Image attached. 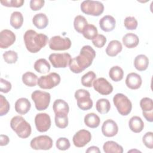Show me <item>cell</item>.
<instances>
[{"mask_svg": "<svg viewBox=\"0 0 153 153\" xmlns=\"http://www.w3.org/2000/svg\"><path fill=\"white\" fill-rule=\"evenodd\" d=\"M128 126L133 132L138 133L143 130L144 128V123L140 117L138 116H133L128 121Z\"/></svg>", "mask_w": 153, "mask_h": 153, "instance_id": "22", "label": "cell"}, {"mask_svg": "<svg viewBox=\"0 0 153 153\" xmlns=\"http://www.w3.org/2000/svg\"><path fill=\"white\" fill-rule=\"evenodd\" d=\"M56 146L58 149L65 151L70 148L71 143L68 139L66 137H59L56 141Z\"/></svg>", "mask_w": 153, "mask_h": 153, "instance_id": "41", "label": "cell"}, {"mask_svg": "<svg viewBox=\"0 0 153 153\" xmlns=\"http://www.w3.org/2000/svg\"><path fill=\"white\" fill-rule=\"evenodd\" d=\"M96 57V51L90 45L83 46L79 54L72 59L69 63L70 70L75 74H79L88 68Z\"/></svg>", "mask_w": 153, "mask_h": 153, "instance_id": "1", "label": "cell"}, {"mask_svg": "<svg viewBox=\"0 0 153 153\" xmlns=\"http://www.w3.org/2000/svg\"><path fill=\"white\" fill-rule=\"evenodd\" d=\"M103 149L105 153H123V147L117 142L109 140L106 142L103 145Z\"/></svg>", "mask_w": 153, "mask_h": 153, "instance_id": "27", "label": "cell"}, {"mask_svg": "<svg viewBox=\"0 0 153 153\" xmlns=\"http://www.w3.org/2000/svg\"><path fill=\"white\" fill-rule=\"evenodd\" d=\"M102 134L108 137L115 136L118 131V127L117 123L112 120L108 119L105 121L102 126Z\"/></svg>", "mask_w": 153, "mask_h": 153, "instance_id": "17", "label": "cell"}, {"mask_svg": "<svg viewBox=\"0 0 153 153\" xmlns=\"http://www.w3.org/2000/svg\"><path fill=\"white\" fill-rule=\"evenodd\" d=\"M80 8L82 13L93 16H99L104 11L103 4L98 1H84L81 4Z\"/></svg>", "mask_w": 153, "mask_h": 153, "instance_id": "5", "label": "cell"}, {"mask_svg": "<svg viewBox=\"0 0 153 153\" xmlns=\"http://www.w3.org/2000/svg\"><path fill=\"white\" fill-rule=\"evenodd\" d=\"M35 124L37 130L39 132H45L51 127V118L46 113H39L35 117Z\"/></svg>", "mask_w": 153, "mask_h": 153, "instance_id": "12", "label": "cell"}, {"mask_svg": "<svg viewBox=\"0 0 153 153\" xmlns=\"http://www.w3.org/2000/svg\"><path fill=\"white\" fill-rule=\"evenodd\" d=\"M11 89V84L9 81L1 78L0 79V91L4 93H7Z\"/></svg>", "mask_w": 153, "mask_h": 153, "instance_id": "46", "label": "cell"}, {"mask_svg": "<svg viewBox=\"0 0 153 153\" xmlns=\"http://www.w3.org/2000/svg\"><path fill=\"white\" fill-rule=\"evenodd\" d=\"M35 70L40 74H46L50 71V65L45 59H38L34 63Z\"/></svg>", "mask_w": 153, "mask_h": 153, "instance_id": "28", "label": "cell"}, {"mask_svg": "<svg viewBox=\"0 0 153 153\" xmlns=\"http://www.w3.org/2000/svg\"><path fill=\"white\" fill-rule=\"evenodd\" d=\"M31 107L30 101L25 97L19 99L15 103L14 108L16 111L20 115H25L27 114Z\"/></svg>", "mask_w": 153, "mask_h": 153, "instance_id": "20", "label": "cell"}, {"mask_svg": "<svg viewBox=\"0 0 153 153\" xmlns=\"http://www.w3.org/2000/svg\"><path fill=\"white\" fill-rule=\"evenodd\" d=\"M142 83L141 76L135 72H131L126 76V84L130 89L137 90L140 87Z\"/></svg>", "mask_w": 153, "mask_h": 153, "instance_id": "18", "label": "cell"}, {"mask_svg": "<svg viewBox=\"0 0 153 153\" xmlns=\"http://www.w3.org/2000/svg\"><path fill=\"white\" fill-rule=\"evenodd\" d=\"M96 78V75L93 71H88L81 77V84L86 87H91L94 81Z\"/></svg>", "mask_w": 153, "mask_h": 153, "instance_id": "37", "label": "cell"}, {"mask_svg": "<svg viewBox=\"0 0 153 153\" xmlns=\"http://www.w3.org/2000/svg\"><path fill=\"white\" fill-rule=\"evenodd\" d=\"M75 98L77 101L78 108L82 111L90 109L93 106V100L90 93L85 89H78L75 92Z\"/></svg>", "mask_w": 153, "mask_h": 153, "instance_id": "7", "label": "cell"}, {"mask_svg": "<svg viewBox=\"0 0 153 153\" xmlns=\"http://www.w3.org/2000/svg\"><path fill=\"white\" fill-rule=\"evenodd\" d=\"M48 59L55 68H65L69 65L72 59L71 56L67 53H52L50 54Z\"/></svg>", "mask_w": 153, "mask_h": 153, "instance_id": "9", "label": "cell"}, {"mask_svg": "<svg viewBox=\"0 0 153 153\" xmlns=\"http://www.w3.org/2000/svg\"><path fill=\"white\" fill-rule=\"evenodd\" d=\"M149 65V59L144 54L137 55L134 60V68L139 71H145Z\"/></svg>", "mask_w": 153, "mask_h": 153, "instance_id": "25", "label": "cell"}, {"mask_svg": "<svg viewBox=\"0 0 153 153\" xmlns=\"http://www.w3.org/2000/svg\"><path fill=\"white\" fill-rule=\"evenodd\" d=\"M16 35L10 30L4 29L0 33V47L7 48L16 41Z\"/></svg>", "mask_w": 153, "mask_h": 153, "instance_id": "16", "label": "cell"}, {"mask_svg": "<svg viewBox=\"0 0 153 153\" xmlns=\"http://www.w3.org/2000/svg\"><path fill=\"white\" fill-rule=\"evenodd\" d=\"M44 3L45 1L44 0H31L30 1L29 6L32 10L38 11L44 7Z\"/></svg>", "mask_w": 153, "mask_h": 153, "instance_id": "45", "label": "cell"}, {"mask_svg": "<svg viewBox=\"0 0 153 153\" xmlns=\"http://www.w3.org/2000/svg\"><path fill=\"white\" fill-rule=\"evenodd\" d=\"M60 76L56 72H51L47 75L41 76L38 78V85L42 89H51L60 82Z\"/></svg>", "mask_w": 153, "mask_h": 153, "instance_id": "8", "label": "cell"}, {"mask_svg": "<svg viewBox=\"0 0 153 153\" xmlns=\"http://www.w3.org/2000/svg\"><path fill=\"white\" fill-rule=\"evenodd\" d=\"M2 56L5 62L8 64L15 63L18 59L17 53L13 50H8L5 51L3 54Z\"/></svg>", "mask_w": 153, "mask_h": 153, "instance_id": "38", "label": "cell"}, {"mask_svg": "<svg viewBox=\"0 0 153 153\" xmlns=\"http://www.w3.org/2000/svg\"><path fill=\"white\" fill-rule=\"evenodd\" d=\"M140 106L142 110V114L148 122L153 121V102L149 97H143L140 101Z\"/></svg>", "mask_w": 153, "mask_h": 153, "instance_id": "15", "label": "cell"}, {"mask_svg": "<svg viewBox=\"0 0 153 153\" xmlns=\"http://www.w3.org/2000/svg\"><path fill=\"white\" fill-rule=\"evenodd\" d=\"M10 142V139L8 136L4 134H1L0 136V145L5 146L8 144Z\"/></svg>", "mask_w": 153, "mask_h": 153, "instance_id": "47", "label": "cell"}, {"mask_svg": "<svg viewBox=\"0 0 153 153\" xmlns=\"http://www.w3.org/2000/svg\"><path fill=\"white\" fill-rule=\"evenodd\" d=\"M142 142L145 146L149 149L153 148V133L152 131H148L146 133L143 137Z\"/></svg>", "mask_w": 153, "mask_h": 153, "instance_id": "43", "label": "cell"}, {"mask_svg": "<svg viewBox=\"0 0 153 153\" xmlns=\"http://www.w3.org/2000/svg\"><path fill=\"white\" fill-rule=\"evenodd\" d=\"M84 121L85 124L91 128H97L100 123L99 117L94 113H88L84 117Z\"/></svg>", "mask_w": 153, "mask_h": 153, "instance_id": "26", "label": "cell"}, {"mask_svg": "<svg viewBox=\"0 0 153 153\" xmlns=\"http://www.w3.org/2000/svg\"><path fill=\"white\" fill-rule=\"evenodd\" d=\"M54 121L56 126L60 128H65L68 125V114L65 113L55 114Z\"/></svg>", "mask_w": 153, "mask_h": 153, "instance_id": "36", "label": "cell"}, {"mask_svg": "<svg viewBox=\"0 0 153 153\" xmlns=\"http://www.w3.org/2000/svg\"><path fill=\"white\" fill-rule=\"evenodd\" d=\"M109 76L112 81L118 82L123 78L124 71L119 66H114L110 69L109 71Z\"/></svg>", "mask_w": 153, "mask_h": 153, "instance_id": "32", "label": "cell"}, {"mask_svg": "<svg viewBox=\"0 0 153 153\" xmlns=\"http://www.w3.org/2000/svg\"><path fill=\"white\" fill-rule=\"evenodd\" d=\"M94 89L102 95H109L113 91L112 84L104 78H99L95 79L93 83Z\"/></svg>", "mask_w": 153, "mask_h": 153, "instance_id": "13", "label": "cell"}, {"mask_svg": "<svg viewBox=\"0 0 153 153\" xmlns=\"http://www.w3.org/2000/svg\"><path fill=\"white\" fill-rule=\"evenodd\" d=\"M23 23V16L19 11L13 12L10 16V25L16 29H20Z\"/></svg>", "mask_w": 153, "mask_h": 153, "instance_id": "31", "label": "cell"}, {"mask_svg": "<svg viewBox=\"0 0 153 153\" xmlns=\"http://www.w3.org/2000/svg\"><path fill=\"white\" fill-rule=\"evenodd\" d=\"M97 33L98 31L97 27L94 25L88 23L85 27L82 33L84 37L89 40H92L93 39H94L98 35Z\"/></svg>", "mask_w": 153, "mask_h": 153, "instance_id": "35", "label": "cell"}, {"mask_svg": "<svg viewBox=\"0 0 153 153\" xmlns=\"http://www.w3.org/2000/svg\"><path fill=\"white\" fill-rule=\"evenodd\" d=\"M113 102L120 115L126 116L131 112L132 103L130 99L124 94H116L113 97Z\"/></svg>", "mask_w": 153, "mask_h": 153, "instance_id": "4", "label": "cell"}, {"mask_svg": "<svg viewBox=\"0 0 153 153\" xmlns=\"http://www.w3.org/2000/svg\"><path fill=\"white\" fill-rule=\"evenodd\" d=\"M30 147L35 150H49L53 146V140L47 135H41L32 139Z\"/></svg>", "mask_w": 153, "mask_h": 153, "instance_id": "10", "label": "cell"}, {"mask_svg": "<svg viewBox=\"0 0 153 153\" xmlns=\"http://www.w3.org/2000/svg\"><path fill=\"white\" fill-rule=\"evenodd\" d=\"M122 49V44L119 41L112 40L106 48V53L110 57H115L121 51Z\"/></svg>", "mask_w": 153, "mask_h": 153, "instance_id": "21", "label": "cell"}, {"mask_svg": "<svg viewBox=\"0 0 153 153\" xmlns=\"http://www.w3.org/2000/svg\"><path fill=\"white\" fill-rule=\"evenodd\" d=\"M31 98L35 103L36 109L38 111H43L48 107L51 96L48 92L36 90L32 92Z\"/></svg>", "mask_w": 153, "mask_h": 153, "instance_id": "6", "label": "cell"}, {"mask_svg": "<svg viewBox=\"0 0 153 153\" xmlns=\"http://www.w3.org/2000/svg\"><path fill=\"white\" fill-rule=\"evenodd\" d=\"M115 19L114 17L110 15H106L99 20L100 29L106 32L113 30L115 27Z\"/></svg>", "mask_w": 153, "mask_h": 153, "instance_id": "19", "label": "cell"}, {"mask_svg": "<svg viewBox=\"0 0 153 153\" xmlns=\"http://www.w3.org/2000/svg\"><path fill=\"white\" fill-rule=\"evenodd\" d=\"M33 25L39 29L45 28L48 24V19L44 13H38L35 14L32 19Z\"/></svg>", "mask_w": 153, "mask_h": 153, "instance_id": "24", "label": "cell"}, {"mask_svg": "<svg viewBox=\"0 0 153 153\" xmlns=\"http://www.w3.org/2000/svg\"><path fill=\"white\" fill-rule=\"evenodd\" d=\"M96 110L101 114H107L111 108L109 101L106 99H100L96 103Z\"/></svg>", "mask_w": 153, "mask_h": 153, "instance_id": "33", "label": "cell"}, {"mask_svg": "<svg viewBox=\"0 0 153 153\" xmlns=\"http://www.w3.org/2000/svg\"><path fill=\"white\" fill-rule=\"evenodd\" d=\"M91 139V133L87 130L81 129L74 134L72 141L75 146L78 148H82L90 142Z\"/></svg>", "mask_w": 153, "mask_h": 153, "instance_id": "14", "label": "cell"}, {"mask_svg": "<svg viewBox=\"0 0 153 153\" xmlns=\"http://www.w3.org/2000/svg\"><path fill=\"white\" fill-rule=\"evenodd\" d=\"M10 127L20 138H27L31 134L32 128L30 124L22 116L17 115L13 117L10 121Z\"/></svg>", "mask_w": 153, "mask_h": 153, "instance_id": "3", "label": "cell"}, {"mask_svg": "<svg viewBox=\"0 0 153 153\" xmlns=\"http://www.w3.org/2000/svg\"><path fill=\"white\" fill-rule=\"evenodd\" d=\"M48 45L51 50L55 51H63L70 48L71 46V39L66 37L63 38L57 35L51 37L48 41Z\"/></svg>", "mask_w": 153, "mask_h": 153, "instance_id": "11", "label": "cell"}, {"mask_svg": "<svg viewBox=\"0 0 153 153\" xmlns=\"http://www.w3.org/2000/svg\"><path fill=\"white\" fill-rule=\"evenodd\" d=\"M53 109L54 114L65 113L68 114L69 111V107L68 103L64 100L57 99L53 103Z\"/></svg>", "mask_w": 153, "mask_h": 153, "instance_id": "29", "label": "cell"}, {"mask_svg": "<svg viewBox=\"0 0 153 153\" xmlns=\"http://www.w3.org/2000/svg\"><path fill=\"white\" fill-rule=\"evenodd\" d=\"M106 42V38L102 34L97 35L94 39H92L93 44L97 48L103 47Z\"/></svg>", "mask_w": 153, "mask_h": 153, "instance_id": "44", "label": "cell"}, {"mask_svg": "<svg viewBox=\"0 0 153 153\" xmlns=\"http://www.w3.org/2000/svg\"><path fill=\"white\" fill-rule=\"evenodd\" d=\"M125 27L128 30H135L138 25V23L135 17L128 16L126 17L124 22Z\"/></svg>", "mask_w": 153, "mask_h": 153, "instance_id": "40", "label": "cell"}, {"mask_svg": "<svg viewBox=\"0 0 153 153\" xmlns=\"http://www.w3.org/2000/svg\"><path fill=\"white\" fill-rule=\"evenodd\" d=\"M123 44L128 48H133L137 46L139 43V39L136 34L133 33H126L122 39Z\"/></svg>", "mask_w": 153, "mask_h": 153, "instance_id": "23", "label": "cell"}, {"mask_svg": "<svg viewBox=\"0 0 153 153\" xmlns=\"http://www.w3.org/2000/svg\"><path fill=\"white\" fill-rule=\"evenodd\" d=\"M86 152H97V153H100V151L99 148L97 146H91L89 147L86 150Z\"/></svg>", "mask_w": 153, "mask_h": 153, "instance_id": "48", "label": "cell"}, {"mask_svg": "<svg viewBox=\"0 0 153 153\" xmlns=\"http://www.w3.org/2000/svg\"><path fill=\"white\" fill-rule=\"evenodd\" d=\"M23 38L26 49L32 53L39 51L48 42V38L46 35L38 33L32 29L26 30L24 34Z\"/></svg>", "mask_w": 153, "mask_h": 153, "instance_id": "2", "label": "cell"}, {"mask_svg": "<svg viewBox=\"0 0 153 153\" xmlns=\"http://www.w3.org/2000/svg\"><path fill=\"white\" fill-rule=\"evenodd\" d=\"M0 2L4 6L7 7L19 8L22 7L25 3L24 0H1Z\"/></svg>", "mask_w": 153, "mask_h": 153, "instance_id": "42", "label": "cell"}, {"mask_svg": "<svg viewBox=\"0 0 153 153\" xmlns=\"http://www.w3.org/2000/svg\"><path fill=\"white\" fill-rule=\"evenodd\" d=\"M88 25L86 19L81 16L78 15L76 16L74 21V26L75 30L80 33H82L85 27Z\"/></svg>", "mask_w": 153, "mask_h": 153, "instance_id": "34", "label": "cell"}, {"mask_svg": "<svg viewBox=\"0 0 153 153\" xmlns=\"http://www.w3.org/2000/svg\"><path fill=\"white\" fill-rule=\"evenodd\" d=\"M38 76L32 72H26L22 75L23 82L28 87H35L38 84Z\"/></svg>", "mask_w": 153, "mask_h": 153, "instance_id": "30", "label": "cell"}, {"mask_svg": "<svg viewBox=\"0 0 153 153\" xmlns=\"http://www.w3.org/2000/svg\"><path fill=\"white\" fill-rule=\"evenodd\" d=\"M10 103L7 99L2 94H0V115H6L10 110Z\"/></svg>", "mask_w": 153, "mask_h": 153, "instance_id": "39", "label": "cell"}]
</instances>
